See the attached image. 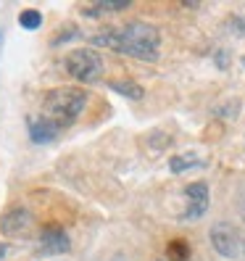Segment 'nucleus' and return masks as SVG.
<instances>
[{"mask_svg":"<svg viewBox=\"0 0 245 261\" xmlns=\"http://www.w3.org/2000/svg\"><path fill=\"white\" fill-rule=\"evenodd\" d=\"M93 45H100V48H108L114 53L153 64V61H158L161 35L148 21H129L124 27H108L103 32L93 35Z\"/></svg>","mask_w":245,"mask_h":261,"instance_id":"nucleus-1","label":"nucleus"},{"mask_svg":"<svg viewBox=\"0 0 245 261\" xmlns=\"http://www.w3.org/2000/svg\"><path fill=\"white\" fill-rule=\"evenodd\" d=\"M87 93L82 87H56V90H48L42 95V116H48L50 121L64 129L69 127L71 121H76L85 109H87Z\"/></svg>","mask_w":245,"mask_h":261,"instance_id":"nucleus-2","label":"nucleus"},{"mask_svg":"<svg viewBox=\"0 0 245 261\" xmlns=\"http://www.w3.org/2000/svg\"><path fill=\"white\" fill-rule=\"evenodd\" d=\"M64 66L66 71L74 76L76 82L90 85V82H98L103 71H105V61L98 50L93 48H74L66 58H64Z\"/></svg>","mask_w":245,"mask_h":261,"instance_id":"nucleus-3","label":"nucleus"},{"mask_svg":"<svg viewBox=\"0 0 245 261\" xmlns=\"http://www.w3.org/2000/svg\"><path fill=\"white\" fill-rule=\"evenodd\" d=\"M211 245H213V251L224 258L242 256V240L237 235V229L227 222H219V224L211 227Z\"/></svg>","mask_w":245,"mask_h":261,"instance_id":"nucleus-4","label":"nucleus"},{"mask_svg":"<svg viewBox=\"0 0 245 261\" xmlns=\"http://www.w3.org/2000/svg\"><path fill=\"white\" fill-rule=\"evenodd\" d=\"M206 211H208V185L206 182H193L185 188V214H182V219L195 222Z\"/></svg>","mask_w":245,"mask_h":261,"instance_id":"nucleus-5","label":"nucleus"},{"mask_svg":"<svg viewBox=\"0 0 245 261\" xmlns=\"http://www.w3.org/2000/svg\"><path fill=\"white\" fill-rule=\"evenodd\" d=\"M35 227V217L29 208H8L0 217V232L8 238H21Z\"/></svg>","mask_w":245,"mask_h":261,"instance_id":"nucleus-6","label":"nucleus"},{"mask_svg":"<svg viewBox=\"0 0 245 261\" xmlns=\"http://www.w3.org/2000/svg\"><path fill=\"white\" fill-rule=\"evenodd\" d=\"M40 256H61L69 251V235L64 227H45L37 240Z\"/></svg>","mask_w":245,"mask_h":261,"instance_id":"nucleus-7","label":"nucleus"},{"mask_svg":"<svg viewBox=\"0 0 245 261\" xmlns=\"http://www.w3.org/2000/svg\"><path fill=\"white\" fill-rule=\"evenodd\" d=\"M26 132H29V137H32V143L48 145L61 135V127L56 124V121H50L48 116L40 114V116H29L26 119Z\"/></svg>","mask_w":245,"mask_h":261,"instance_id":"nucleus-8","label":"nucleus"},{"mask_svg":"<svg viewBox=\"0 0 245 261\" xmlns=\"http://www.w3.org/2000/svg\"><path fill=\"white\" fill-rule=\"evenodd\" d=\"M129 8V0H121V3H105V0H100V3H85L79 6V13L87 19H100L105 16V13H116V11H124Z\"/></svg>","mask_w":245,"mask_h":261,"instance_id":"nucleus-9","label":"nucleus"},{"mask_svg":"<svg viewBox=\"0 0 245 261\" xmlns=\"http://www.w3.org/2000/svg\"><path fill=\"white\" fill-rule=\"evenodd\" d=\"M195 166H203V161L193 156V153H182V156H172L169 159V169L174 174H182V172H187V169H195Z\"/></svg>","mask_w":245,"mask_h":261,"instance_id":"nucleus-10","label":"nucleus"},{"mask_svg":"<svg viewBox=\"0 0 245 261\" xmlns=\"http://www.w3.org/2000/svg\"><path fill=\"white\" fill-rule=\"evenodd\" d=\"M108 87L114 90V93H119V95H124V98H132V100H140L143 98V87L137 85V82H132V80H116V82H108Z\"/></svg>","mask_w":245,"mask_h":261,"instance_id":"nucleus-11","label":"nucleus"},{"mask_svg":"<svg viewBox=\"0 0 245 261\" xmlns=\"http://www.w3.org/2000/svg\"><path fill=\"white\" fill-rule=\"evenodd\" d=\"M190 253H193V248L185 240H172L169 245H166V256H169V261H190Z\"/></svg>","mask_w":245,"mask_h":261,"instance_id":"nucleus-12","label":"nucleus"},{"mask_svg":"<svg viewBox=\"0 0 245 261\" xmlns=\"http://www.w3.org/2000/svg\"><path fill=\"white\" fill-rule=\"evenodd\" d=\"M19 24H21L24 29H37V27L42 24V13H40L37 8H24V11L19 13Z\"/></svg>","mask_w":245,"mask_h":261,"instance_id":"nucleus-13","label":"nucleus"},{"mask_svg":"<svg viewBox=\"0 0 245 261\" xmlns=\"http://www.w3.org/2000/svg\"><path fill=\"white\" fill-rule=\"evenodd\" d=\"M229 29H232L235 35H245V19H242V16L229 19Z\"/></svg>","mask_w":245,"mask_h":261,"instance_id":"nucleus-14","label":"nucleus"},{"mask_svg":"<svg viewBox=\"0 0 245 261\" xmlns=\"http://www.w3.org/2000/svg\"><path fill=\"white\" fill-rule=\"evenodd\" d=\"M6 253H8V245H6V243H0V261L6 258Z\"/></svg>","mask_w":245,"mask_h":261,"instance_id":"nucleus-15","label":"nucleus"},{"mask_svg":"<svg viewBox=\"0 0 245 261\" xmlns=\"http://www.w3.org/2000/svg\"><path fill=\"white\" fill-rule=\"evenodd\" d=\"M0 42H3V32H0Z\"/></svg>","mask_w":245,"mask_h":261,"instance_id":"nucleus-16","label":"nucleus"},{"mask_svg":"<svg viewBox=\"0 0 245 261\" xmlns=\"http://www.w3.org/2000/svg\"><path fill=\"white\" fill-rule=\"evenodd\" d=\"M242 64H245V56H242Z\"/></svg>","mask_w":245,"mask_h":261,"instance_id":"nucleus-17","label":"nucleus"}]
</instances>
